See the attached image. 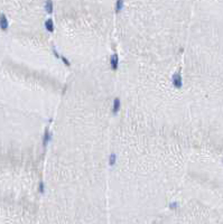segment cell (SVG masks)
I'll return each mask as SVG.
<instances>
[{
  "mask_svg": "<svg viewBox=\"0 0 223 224\" xmlns=\"http://www.w3.org/2000/svg\"><path fill=\"white\" fill-rule=\"evenodd\" d=\"M172 81H173V84H174L175 87H177V89L182 87L183 83H182V76H181L179 73H175V74L173 75V80Z\"/></svg>",
  "mask_w": 223,
  "mask_h": 224,
  "instance_id": "obj_1",
  "label": "cell"
},
{
  "mask_svg": "<svg viewBox=\"0 0 223 224\" xmlns=\"http://www.w3.org/2000/svg\"><path fill=\"white\" fill-rule=\"evenodd\" d=\"M8 19L6 17V15H3V14H1L0 15V28L2 29V30H6L7 28H8Z\"/></svg>",
  "mask_w": 223,
  "mask_h": 224,
  "instance_id": "obj_2",
  "label": "cell"
},
{
  "mask_svg": "<svg viewBox=\"0 0 223 224\" xmlns=\"http://www.w3.org/2000/svg\"><path fill=\"white\" fill-rule=\"evenodd\" d=\"M118 62H119V57L117 54H113L110 59V64H111V68L113 71H116L118 68Z\"/></svg>",
  "mask_w": 223,
  "mask_h": 224,
  "instance_id": "obj_3",
  "label": "cell"
},
{
  "mask_svg": "<svg viewBox=\"0 0 223 224\" xmlns=\"http://www.w3.org/2000/svg\"><path fill=\"white\" fill-rule=\"evenodd\" d=\"M45 28H46L48 31H51V33H53L54 31V25H53V19H47L46 21H45Z\"/></svg>",
  "mask_w": 223,
  "mask_h": 224,
  "instance_id": "obj_4",
  "label": "cell"
},
{
  "mask_svg": "<svg viewBox=\"0 0 223 224\" xmlns=\"http://www.w3.org/2000/svg\"><path fill=\"white\" fill-rule=\"evenodd\" d=\"M119 109H120V100L118 98H116L113 101V113H117L119 111Z\"/></svg>",
  "mask_w": 223,
  "mask_h": 224,
  "instance_id": "obj_5",
  "label": "cell"
},
{
  "mask_svg": "<svg viewBox=\"0 0 223 224\" xmlns=\"http://www.w3.org/2000/svg\"><path fill=\"white\" fill-rule=\"evenodd\" d=\"M45 8H46L47 12L51 14V12L53 11V2H52V1H47L46 5H45Z\"/></svg>",
  "mask_w": 223,
  "mask_h": 224,
  "instance_id": "obj_6",
  "label": "cell"
},
{
  "mask_svg": "<svg viewBox=\"0 0 223 224\" xmlns=\"http://www.w3.org/2000/svg\"><path fill=\"white\" fill-rule=\"evenodd\" d=\"M122 6H123V2L122 1H117V3H116V10L117 11H120Z\"/></svg>",
  "mask_w": 223,
  "mask_h": 224,
  "instance_id": "obj_7",
  "label": "cell"
},
{
  "mask_svg": "<svg viewBox=\"0 0 223 224\" xmlns=\"http://www.w3.org/2000/svg\"><path fill=\"white\" fill-rule=\"evenodd\" d=\"M114 161H116V155H111V157H110V165H113Z\"/></svg>",
  "mask_w": 223,
  "mask_h": 224,
  "instance_id": "obj_8",
  "label": "cell"
},
{
  "mask_svg": "<svg viewBox=\"0 0 223 224\" xmlns=\"http://www.w3.org/2000/svg\"><path fill=\"white\" fill-rule=\"evenodd\" d=\"M39 191H40V193H44V184L43 183H40V185H39Z\"/></svg>",
  "mask_w": 223,
  "mask_h": 224,
  "instance_id": "obj_9",
  "label": "cell"
},
{
  "mask_svg": "<svg viewBox=\"0 0 223 224\" xmlns=\"http://www.w3.org/2000/svg\"><path fill=\"white\" fill-rule=\"evenodd\" d=\"M62 59H63V61H64V63H65L66 65H70V63H68V62H67V59H66L65 57H62Z\"/></svg>",
  "mask_w": 223,
  "mask_h": 224,
  "instance_id": "obj_10",
  "label": "cell"
},
{
  "mask_svg": "<svg viewBox=\"0 0 223 224\" xmlns=\"http://www.w3.org/2000/svg\"><path fill=\"white\" fill-rule=\"evenodd\" d=\"M176 203H174V204H172V205H170V207H173V208H176Z\"/></svg>",
  "mask_w": 223,
  "mask_h": 224,
  "instance_id": "obj_11",
  "label": "cell"
}]
</instances>
